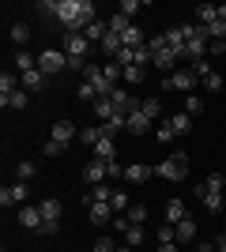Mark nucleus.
Here are the masks:
<instances>
[{
	"mask_svg": "<svg viewBox=\"0 0 226 252\" xmlns=\"http://www.w3.org/2000/svg\"><path fill=\"white\" fill-rule=\"evenodd\" d=\"M102 72H106V79H109V83H113V87H117V79H125V68H121L117 61H109V64H102Z\"/></svg>",
	"mask_w": 226,
	"mask_h": 252,
	"instance_id": "32",
	"label": "nucleus"
},
{
	"mask_svg": "<svg viewBox=\"0 0 226 252\" xmlns=\"http://www.w3.org/2000/svg\"><path fill=\"white\" fill-rule=\"evenodd\" d=\"M125 215H129V222H132V226H143V222H147V207H143V203H132V207L125 211Z\"/></svg>",
	"mask_w": 226,
	"mask_h": 252,
	"instance_id": "29",
	"label": "nucleus"
},
{
	"mask_svg": "<svg viewBox=\"0 0 226 252\" xmlns=\"http://www.w3.org/2000/svg\"><path fill=\"white\" fill-rule=\"evenodd\" d=\"M151 177H155V166H143V162L125 166V181H129V185H147Z\"/></svg>",
	"mask_w": 226,
	"mask_h": 252,
	"instance_id": "5",
	"label": "nucleus"
},
{
	"mask_svg": "<svg viewBox=\"0 0 226 252\" xmlns=\"http://www.w3.org/2000/svg\"><path fill=\"white\" fill-rule=\"evenodd\" d=\"M204 185H207V192H223L226 189V177L219 173V169H211V173L204 177Z\"/></svg>",
	"mask_w": 226,
	"mask_h": 252,
	"instance_id": "31",
	"label": "nucleus"
},
{
	"mask_svg": "<svg viewBox=\"0 0 226 252\" xmlns=\"http://www.w3.org/2000/svg\"><path fill=\"white\" fill-rule=\"evenodd\" d=\"M79 98H83V102H91V105H95V87H91V83H87V79H83V83H79Z\"/></svg>",
	"mask_w": 226,
	"mask_h": 252,
	"instance_id": "42",
	"label": "nucleus"
},
{
	"mask_svg": "<svg viewBox=\"0 0 226 252\" xmlns=\"http://www.w3.org/2000/svg\"><path fill=\"white\" fill-rule=\"evenodd\" d=\"M173 230H177V241H185V245H189V241H196V219H193V215H185V219L177 222Z\"/></svg>",
	"mask_w": 226,
	"mask_h": 252,
	"instance_id": "12",
	"label": "nucleus"
},
{
	"mask_svg": "<svg viewBox=\"0 0 226 252\" xmlns=\"http://www.w3.org/2000/svg\"><path fill=\"white\" fill-rule=\"evenodd\" d=\"M95 158H102V162H117V143L102 136V139L95 143Z\"/></svg>",
	"mask_w": 226,
	"mask_h": 252,
	"instance_id": "13",
	"label": "nucleus"
},
{
	"mask_svg": "<svg viewBox=\"0 0 226 252\" xmlns=\"http://www.w3.org/2000/svg\"><path fill=\"white\" fill-rule=\"evenodd\" d=\"M159 252H177V241H166V245H159Z\"/></svg>",
	"mask_w": 226,
	"mask_h": 252,
	"instance_id": "49",
	"label": "nucleus"
},
{
	"mask_svg": "<svg viewBox=\"0 0 226 252\" xmlns=\"http://www.w3.org/2000/svg\"><path fill=\"white\" fill-rule=\"evenodd\" d=\"M106 34H109V23L95 19V23H91V27L83 31V38H87V42H98V45H102V38H106Z\"/></svg>",
	"mask_w": 226,
	"mask_h": 252,
	"instance_id": "15",
	"label": "nucleus"
},
{
	"mask_svg": "<svg viewBox=\"0 0 226 252\" xmlns=\"http://www.w3.org/2000/svg\"><path fill=\"white\" fill-rule=\"evenodd\" d=\"M125 245H129V249H140V245H143V226H129V233H125Z\"/></svg>",
	"mask_w": 226,
	"mask_h": 252,
	"instance_id": "34",
	"label": "nucleus"
},
{
	"mask_svg": "<svg viewBox=\"0 0 226 252\" xmlns=\"http://www.w3.org/2000/svg\"><path fill=\"white\" fill-rule=\"evenodd\" d=\"M113 211H117V215H125V211H129V196H125V192H113Z\"/></svg>",
	"mask_w": 226,
	"mask_h": 252,
	"instance_id": "41",
	"label": "nucleus"
},
{
	"mask_svg": "<svg viewBox=\"0 0 226 252\" xmlns=\"http://www.w3.org/2000/svg\"><path fill=\"white\" fill-rule=\"evenodd\" d=\"M196 252H215V245H200V249H196Z\"/></svg>",
	"mask_w": 226,
	"mask_h": 252,
	"instance_id": "51",
	"label": "nucleus"
},
{
	"mask_svg": "<svg viewBox=\"0 0 226 252\" xmlns=\"http://www.w3.org/2000/svg\"><path fill=\"white\" fill-rule=\"evenodd\" d=\"M11 42L19 45V49H27V42H31V27H27V23H15V27H11Z\"/></svg>",
	"mask_w": 226,
	"mask_h": 252,
	"instance_id": "23",
	"label": "nucleus"
},
{
	"mask_svg": "<svg viewBox=\"0 0 226 252\" xmlns=\"http://www.w3.org/2000/svg\"><path fill=\"white\" fill-rule=\"evenodd\" d=\"M196 19H200V27H211V23L219 19V8L215 4H200V8H196Z\"/></svg>",
	"mask_w": 226,
	"mask_h": 252,
	"instance_id": "20",
	"label": "nucleus"
},
{
	"mask_svg": "<svg viewBox=\"0 0 226 252\" xmlns=\"http://www.w3.org/2000/svg\"><path fill=\"white\" fill-rule=\"evenodd\" d=\"M204 207L211 211V215H223V207H226L223 192H207V196H204Z\"/></svg>",
	"mask_w": 226,
	"mask_h": 252,
	"instance_id": "27",
	"label": "nucleus"
},
{
	"mask_svg": "<svg viewBox=\"0 0 226 252\" xmlns=\"http://www.w3.org/2000/svg\"><path fill=\"white\" fill-rule=\"evenodd\" d=\"M34 173H38L34 162H19V166H15V177H19V181H34Z\"/></svg>",
	"mask_w": 226,
	"mask_h": 252,
	"instance_id": "38",
	"label": "nucleus"
},
{
	"mask_svg": "<svg viewBox=\"0 0 226 252\" xmlns=\"http://www.w3.org/2000/svg\"><path fill=\"white\" fill-rule=\"evenodd\" d=\"M129 226H132V222H129V215H117V219H113V230L129 233Z\"/></svg>",
	"mask_w": 226,
	"mask_h": 252,
	"instance_id": "46",
	"label": "nucleus"
},
{
	"mask_svg": "<svg viewBox=\"0 0 226 252\" xmlns=\"http://www.w3.org/2000/svg\"><path fill=\"white\" fill-rule=\"evenodd\" d=\"M129 27H132V23L125 19L121 11H117V15H113V19H109V31H113V34H125V31H129Z\"/></svg>",
	"mask_w": 226,
	"mask_h": 252,
	"instance_id": "40",
	"label": "nucleus"
},
{
	"mask_svg": "<svg viewBox=\"0 0 226 252\" xmlns=\"http://www.w3.org/2000/svg\"><path fill=\"white\" fill-rule=\"evenodd\" d=\"M102 49H106L109 57H117V53L125 49V42H121V34H113V31H109L106 38H102Z\"/></svg>",
	"mask_w": 226,
	"mask_h": 252,
	"instance_id": "25",
	"label": "nucleus"
},
{
	"mask_svg": "<svg viewBox=\"0 0 226 252\" xmlns=\"http://www.w3.org/2000/svg\"><path fill=\"white\" fill-rule=\"evenodd\" d=\"M129 132H132V136H140V132H151V121H147L143 113H132V117H129Z\"/></svg>",
	"mask_w": 226,
	"mask_h": 252,
	"instance_id": "26",
	"label": "nucleus"
},
{
	"mask_svg": "<svg viewBox=\"0 0 226 252\" xmlns=\"http://www.w3.org/2000/svg\"><path fill=\"white\" fill-rule=\"evenodd\" d=\"M143 79H147V72H143V68H136V64H132V68H125V83H129V87L143 83Z\"/></svg>",
	"mask_w": 226,
	"mask_h": 252,
	"instance_id": "35",
	"label": "nucleus"
},
{
	"mask_svg": "<svg viewBox=\"0 0 226 252\" xmlns=\"http://www.w3.org/2000/svg\"><path fill=\"white\" fill-rule=\"evenodd\" d=\"M95 113H98V121H102V125H106V121H113V102H109V98H95Z\"/></svg>",
	"mask_w": 226,
	"mask_h": 252,
	"instance_id": "21",
	"label": "nucleus"
},
{
	"mask_svg": "<svg viewBox=\"0 0 226 252\" xmlns=\"http://www.w3.org/2000/svg\"><path fill=\"white\" fill-rule=\"evenodd\" d=\"M42 211L34 207V203H23L19 207V226H27V230H38V226H42Z\"/></svg>",
	"mask_w": 226,
	"mask_h": 252,
	"instance_id": "8",
	"label": "nucleus"
},
{
	"mask_svg": "<svg viewBox=\"0 0 226 252\" xmlns=\"http://www.w3.org/2000/svg\"><path fill=\"white\" fill-rule=\"evenodd\" d=\"M219 19H223V23H226V4H219Z\"/></svg>",
	"mask_w": 226,
	"mask_h": 252,
	"instance_id": "52",
	"label": "nucleus"
},
{
	"mask_svg": "<svg viewBox=\"0 0 226 252\" xmlns=\"http://www.w3.org/2000/svg\"><path fill=\"white\" fill-rule=\"evenodd\" d=\"M109 177H125V166H121V162H109Z\"/></svg>",
	"mask_w": 226,
	"mask_h": 252,
	"instance_id": "48",
	"label": "nucleus"
},
{
	"mask_svg": "<svg viewBox=\"0 0 226 252\" xmlns=\"http://www.w3.org/2000/svg\"><path fill=\"white\" fill-rule=\"evenodd\" d=\"M38 68H42L45 75L65 72V68H68V57H65V49H42V53H38Z\"/></svg>",
	"mask_w": 226,
	"mask_h": 252,
	"instance_id": "2",
	"label": "nucleus"
},
{
	"mask_svg": "<svg viewBox=\"0 0 226 252\" xmlns=\"http://www.w3.org/2000/svg\"><path fill=\"white\" fill-rule=\"evenodd\" d=\"M155 68H159V72H170V75H173V68H177V57H173L170 49H159V53H155Z\"/></svg>",
	"mask_w": 226,
	"mask_h": 252,
	"instance_id": "16",
	"label": "nucleus"
},
{
	"mask_svg": "<svg viewBox=\"0 0 226 252\" xmlns=\"http://www.w3.org/2000/svg\"><path fill=\"white\" fill-rule=\"evenodd\" d=\"M61 151H65V147H61V143H57V139H45V147H42V155H45V158H57V155H61Z\"/></svg>",
	"mask_w": 226,
	"mask_h": 252,
	"instance_id": "43",
	"label": "nucleus"
},
{
	"mask_svg": "<svg viewBox=\"0 0 226 252\" xmlns=\"http://www.w3.org/2000/svg\"><path fill=\"white\" fill-rule=\"evenodd\" d=\"M19 75L15 72H0V98H8V94H15V91H19Z\"/></svg>",
	"mask_w": 226,
	"mask_h": 252,
	"instance_id": "19",
	"label": "nucleus"
},
{
	"mask_svg": "<svg viewBox=\"0 0 226 252\" xmlns=\"http://www.w3.org/2000/svg\"><path fill=\"white\" fill-rule=\"evenodd\" d=\"M132 11H140V0H121V15H125V19H129Z\"/></svg>",
	"mask_w": 226,
	"mask_h": 252,
	"instance_id": "45",
	"label": "nucleus"
},
{
	"mask_svg": "<svg viewBox=\"0 0 226 252\" xmlns=\"http://www.w3.org/2000/svg\"><path fill=\"white\" fill-rule=\"evenodd\" d=\"M193 87H196V75L189 72V68H181V72L170 75V91H185V94H193Z\"/></svg>",
	"mask_w": 226,
	"mask_h": 252,
	"instance_id": "9",
	"label": "nucleus"
},
{
	"mask_svg": "<svg viewBox=\"0 0 226 252\" xmlns=\"http://www.w3.org/2000/svg\"><path fill=\"white\" fill-rule=\"evenodd\" d=\"M215 249H219V252H226V233H219V237H215Z\"/></svg>",
	"mask_w": 226,
	"mask_h": 252,
	"instance_id": "50",
	"label": "nucleus"
},
{
	"mask_svg": "<svg viewBox=\"0 0 226 252\" xmlns=\"http://www.w3.org/2000/svg\"><path fill=\"white\" fill-rule=\"evenodd\" d=\"M79 139H83L87 147H95L98 139H102V125H91V128H79Z\"/></svg>",
	"mask_w": 226,
	"mask_h": 252,
	"instance_id": "28",
	"label": "nucleus"
},
{
	"mask_svg": "<svg viewBox=\"0 0 226 252\" xmlns=\"http://www.w3.org/2000/svg\"><path fill=\"white\" fill-rule=\"evenodd\" d=\"M185 113H189V117L204 113V102H200V98H196V94H189V98H185Z\"/></svg>",
	"mask_w": 226,
	"mask_h": 252,
	"instance_id": "39",
	"label": "nucleus"
},
{
	"mask_svg": "<svg viewBox=\"0 0 226 252\" xmlns=\"http://www.w3.org/2000/svg\"><path fill=\"white\" fill-rule=\"evenodd\" d=\"M27 200V181H15L11 189L0 192V207H11V203H23Z\"/></svg>",
	"mask_w": 226,
	"mask_h": 252,
	"instance_id": "7",
	"label": "nucleus"
},
{
	"mask_svg": "<svg viewBox=\"0 0 226 252\" xmlns=\"http://www.w3.org/2000/svg\"><path fill=\"white\" fill-rule=\"evenodd\" d=\"M155 136H159V143H170V139L177 136V132H173V125H170V121H159V128H155Z\"/></svg>",
	"mask_w": 226,
	"mask_h": 252,
	"instance_id": "36",
	"label": "nucleus"
},
{
	"mask_svg": "<svg viewBox=\"0 0 226 252\" xmlns=\"http://www.w3.org/2000/svg\"><path fill=\"white\" fill-rule=\"evenodd\" d=\"M0 105H8V109H27V91H15V94L0 98Z\"/></svg>",
	"mask_w": 226,
	"mask_h": 252,
	"instance_id": "30",
	"label": "nucleus"
},
{
	"mask_svg": "<svg viewBox=\"0 0 226 252\" xmlns=\"http://www.w3.org/2000/svg\"><path fill=\"white\" fill-rule=\"evenodd\" d=\"M15 68H19V75H27V72H34V68H38V61H34L27 49H19V53H15Z\"/></svg>",
	"mask_w": 226,
	"mask_h": 252,
	"instance_id": "22",
	"label": "nucleus"
},
{
	"mask_svg": "<svg viewBox=\"0 0 226 252\" xmlns=\"http://www.w3.org/2000/svg\"><path fill=\"white\" fill-rule=\"evenodd\" d=\"M155 173H159L162 181H185L189 177V155H185V151H173L170 158H162L159 166H155Z\"/></svg>",
	"mask_w": 226,
	"mask_h": 252,
	"instance_id": "1",
	"label": "nucleus"
},
{
	"mask_svg": "<svg viewBox=\"0 0 226 252\" xmlns=\"http://www.w3.org/2000/svg\"><path fill=\"white\" fill-rule=\"evenodd\" d=\"M49 132H53V136H49V139H57L61 147H65V143H68V139H72V136H79V128H75L72 121H57V125L49 128Z\"/></svg>",
	"mask_w": 226,
	"mask_h": 252,
	"instance_id": "10",
	"label": "nucleus"
},
{
	"mask_svg": "<svg viewBox=\"0 0 226 252\" xmlns=\"http://www.w3.org/2000/svg\"><path fill=\"white\" fill-rule=\"evenodd\" d=\"M57 226H61V222H42V226H38V233H42V237H53Z\"/></svg>",
	"mask_w": 226,
	"mask_h": 252,
	"instance_id": "47",
	"label": "nucleus"
},
{
	"mask_svg": "<svg viewBox=\"0 0 226 252\" xmlns=\"http://www.w3.org/2000/svg\"><path fill=\"white\" fill-rule=\"evenodd\" d=\"M38 211H42L45 222H61V211H65V207H61V200H53V196H49V200L38 203Z\"/></svg>",
	"mask_w": 226,
	"mask_h": 252,
	"instance_id": "14",
	"label": "nucleus"
},
{
	"mask_svg": "<svg viewBox=\"0 0 226 252\" xmlns=\"http://www.w3.org/2000/svg\"><path fill=\"white\" fill-rule=\"evenodd\" d=\"M204 87H207V91H211V94H219V91H223V87H226V75L211 72V75H207V79H204Z\"/></svg>",
	"mask_w": 226,
	"mask_h": 252,
	"instance_id": "37",
	"label": "nucleus"
},
{
	"mask_svg": "<svg viewBox=\"0 0 226 252\" xmlns=\"http://www.w3.org/2000/svg\"><path fill=\"white\" fill-rule=\"evenodd\" d=\"M87 215H91V222H95V226H106V222H113V219H117V211H113V203H102V200H91Z\"/></svg>",
	"mask_w": 226,
	"mask_h": 252,
	"instance_id": "4",
	"label": "nucleus"
},
{
	"mask_svg": "<svg viewBox=\"0 0 226 252\" xmlns=\"http://www.w3.org/2000/svg\"><path fill=\"white\" fill-rule=\"evenodd\" d=\"M91 42H87L83 34H65V57H87Z\"/></svg>",
	"mask_w": 226,
	"mask_h": 252,
	"instance_id": "6",
	"label": "nucleus"
},
{
	"mask_svg": "<svg viewBox=\"0 0 226 252\" xmlns=\"http://www.w3.org/2000/svg\"><path fill=\"white\" fill-rule=\"evenodd\" d=\"M170 125H173V132H177V136H185V132H193V117H189V113H173Z\"/></svg>",
	"mask_w": 226,
	"mask_h": 252,
	"instance_id": "24",
	"label": "nucleus"
},
{
	"mask_svg": "<svg viewBox=\"0 0 226 252\" xmlns=\"http://www.w3.org/2000/svg\"><path fill=\"white\" fill-rule=\"evenodd\" d=\"M219 53H223V57H226V42H219Z\"/></svg>",
	"mask_w": 226,
	"mask_h": 252,
	"instance_id": "54",
	"label": "nucleus"
},
{
	"mask_svg": "<svg viewBox=\"0 0 226 252\" xmlns=\"http://www.w3.org/2000/svg\"><path fill=\"white\" fill-rule=\"evenodd\" d=\"M140 113L147 117L151 125H155V121H162V102H159V98H143V105H140Z\"/></svg>",
	"mask_w": 226,
	"mask_h": 252,
	"instance_id": "17",
	"label": "nucleus"
},
{
	"mask_svg": "<svg viewBox=\"0 0 226 252\" xmlns=\"http://www.w3.org/2000/svg\"><path fill=\"white\" fill-rule=\"evenodd\" d=\"M106 177H109V162H102V158H91L83 166V181L87 185H106Z\"/></svg>",
	"mask_w": 226,
	"mask_h": 252,
	"instance_id": "3",
	"label": "nucleus"
},
{
	"mask_svg": "<svg viewBox=\"0 0 226 252\" xmlns=\"http://www.w3.org/2000/svg\"><path fill=\"white\" fill-rule=\"evenodd\" d=\"M19 83H23V91H27V94H34V91H42V87H45V72H42V68H34V72L19 75Z\"/></svg>",
	"mask_w": 226,
	"mask_h": 252,
	"instance_id": "11",
	"label": "nucleus"
},
{
	"mask_svg": "<svg viewBox=\"0 0 226 252\" xmlns=\"http://www.w3.org/2000/svg\"><path fill=\"white\" fill-rule=\"evenodd\" d=\"M117 252H136V249H129V245H121V249H117Z\"/></svg>",
	"mask_w": 226,
	"mask_h": 252,
	"instance_id": "53",
	"label": "nucleus"
},
{
	"mask_svg": "<svg viewBox=\"0 0 226 252\" xmlns=\"http://www.w3.org/2000/svg\"><path fill=\"white\" fill-rule=\"evenodd\" d=\"M95 252H117L113 237H98V241H95Z\"/></svg>",
	"mask_w": 226,
	"mask_h": 252,
	"instance_id": "44",
	"label": "nucleus"
},
{
	"mask_svg": "<svg viewBox=\"0 0 226 252\" xmlns=\"http://www.w3.org/2000/svg\"><path fill=\"white\" fill-rule=\"evenodd\" d=\"M185 215H189V207H185L181 200H170V203H166V222H170V226H177Z\"/></svg>",
	"mask_w": 226,
	"mask_h": 252,
	"instance_id": "18",
	"label": "nucleus"
},
{
	"mask_svg": "<svg viewBox=\"0 0 226 252\" xmlns=\"http://www.w3.org/2000/svg\"><path fill=\"white\" fill-rule=\"evenodd\" d=\"M204 31H207V38H211V42H226V23H223V19H215L211 27H204Z\"/></svg>",
	"mask_w": 226,
	"mask_h": 252,
	"instance_id": "33",
	"label": "nucleus"
}]
</instances>
